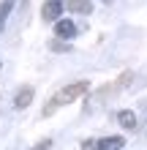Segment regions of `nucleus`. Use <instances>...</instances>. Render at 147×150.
Instances as JSON below:
<instances>
[{
  "label": "nucleus",
  "mask_w": 147,
  "mask_h": 150,
  "mask_svg": "<svg viewBox=\"0 0 147 150\" xmlns=\"http://www.w3.org/2000/svg\"><path fill=\"white\" fill-rule=\"evenodd\" d=\"M87 90H90V82H84V79H82V82H71V85H65L63 90H57V93L46 101V107H44V117H49L55 109L65 107V104H74L76 98H82Z\"/></svg>",
  "instance_id": "f257e3e1"
},
{
  "label": "nucleus",
  "mask_w": 147,
  "mask_h": 150,
  "mask_svg": "<svg viewBox=\"0 0 147 150\" xmlns=\"http://www.w3.org/2000/svg\"><path fill=\"white\" fill-rule=\"evenodd\" d=\"M60 14H63V3H60V0H46L44 8H41V16H44L46 22H57Z\"/></svg>",
  "instance_id": "f03ea898"
},
{
  "label": "nucleus",
  "mask_w": 147,
  "mask_h": 150,
  "mask_svg": "<svg viewBox=\"0 0 147 150\" xmlns=\"http://www.w3.org/2000/svg\"><path fill=\"white\" fill-rule=\"evenodd\" d=\"M55 36L57 38H74L76 36V25L71 19H57L55 22Z\"/></svg>",
  "instance_id": "7ed1b4c3"
},
{
  "label": "nucleus",
  "mask_w": 147,
  "mask_h": 150,
  "mask_svg": "<svg viewBox=\"0 0 147 150\" xmlns=\"http://www.w3.org/2000/svg\"><path fill=\"white\" fill-rule=\"evenodd\" d=\"M33 96H36L33 87H19V93L14 96V107L16 109H27L30 104H33Z\"/></svg>",
  "instance_id": "20e7f679"
},
{
  "label": "nucleus",
  "mask_w": 147,
  "mask_h": 150,
  "mask_svg": "<svg viewBox=\"0 0 147 150\" xmlns=\"http://www.w3.org/2000/svg\"><path fill=\"white\" fill-rule=\"evenodd\" d=\"M117 123H120L123 128L134 131V128H136V115H134L131 109H123V112H117Z\"/></svg>",
  "instance_id": "39448f33"
},
{
  "label": "nucleus",
  "mask_w": 147,
  "mask_h": 150,
  "mask_svg": "<svg viewBox=\"0 0 147 150\" xmlns=\"http://www.w3.org/2000/svg\"><path fill=\"white\" fill-rule=\"evenodd\" d=\"M123 145H125L123 137H106L98 142V150H123Z\"/></svg>",
  "instance_id": "423d86ee"
},
{
  "label": "nucleus",
  "mask_w": 147,
  "mask_h": 150,
  "mask_svg": "<svg viewBox=\"0 0 147 150\" xmlns=\"http://www.w3.org/2000/svg\"><path fill=\"white\" fill-rule=\"evenodd\" d=\"M68 11L90 14V11H93V3H90V0H68Z\"/></svg>",
  "instance_id": "0eeeda50"
},
{
  "label": "nucleus",
  "mask_w": 147,
  "mask_h": 150,
  "mask_svg": "<svg viewBox=\"0 0 147 150\" xmlns=\"http://www.w3.org/2000/svg\"><path fill=\"white\" fill-rule=\"evenodd\" d=\"M11 8H14V0H6V3L0 6V28H3V25H6L8 14H11Z\"/></svg>",
  "instance_id": "6e6552de"
},
{
  "label": "nucleus",
  "mask_w": 147,
  "mask_h": 150,
  "mask_svg": "<svg viewBox=\"0 0 147 150\" xmlns=\"http://www.w3.org/2000/svg\"><path fill=\"white\" fill-rule=\"evenodd\" d=\"M82 150H98V142H96V139H84V142H82Z\"/></svg>",
  "instance_id": "1a4fd4ad"
},
{
  "label": "nucleus",
  "mask_w": 147,
  "mask_h": 150,
  "mask_svg": "<svg viewBox=\"0 0 147 150\" xmlns=\"http://www.w3.org/2000/svg\"><path fill=\"white\" fill-rule=\"evenodd\" d=\"M49 147H52V139H41V142L36 147H30V150H49Z\"/></svg>",
  "instance_id": "9d476101"
},
{
  "label": "nucleus",
  "mask_w": 147,
  "mask_h": 150,
  "mask_svg": "<svg viewBox=\"0 0 147 150\" xmlns=\"http://www.w3.org/2000/svg\"><path fill=\"white\" fill-rule=\"evenodd\" d=\"M52 49H57V52H63V49H68V47H65V44H60V41H55V44H52Z\"/></svg>",
  "instance_id": "9b49d317"
}]
</instances>
